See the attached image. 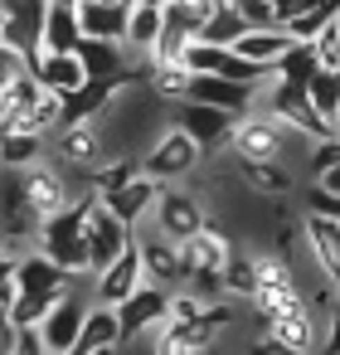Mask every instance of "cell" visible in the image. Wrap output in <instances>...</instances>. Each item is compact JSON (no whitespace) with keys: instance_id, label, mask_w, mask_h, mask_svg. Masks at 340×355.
Instances as JSON below:
<instances>
[{"instance_id":"obj_23","label":"cell","mask_w":340,"mask_h":355,"mask_svg":"<svg viewBox=\"0 0 340 355\" xmlns=\"http://www.w3.org/2000/svg\"><path fill=\"white\" fill-rule=\"evenodd\" d=\"M180 258H185V277H190L195 268H224V263L233 258V243H229L214 224H204L199 234L180 239Z\"/></svg>"},{"instance_id":"obj_41","label":"cell","mask_w":340,"mask_h":355,"mask_svg":"<svg viewBox=\"0 0 340 355\" xmlns=\"http://www.w3.org/2000/svg\"><path fill=\"white\" fill-rule=\"evenodd\" d=\"M185 287L199 292L204 302H224V297H229V287H224V268H195V272L185 277Z\"/></svg>"},{"instance_id":"obj_30","label":"cell","mask_w":340,"mask_h":355,"mask_svg":"<svg viewBox=\"0 0 340 355\" xmlns=\"http://www.w3.org/2000/svg\"><path fill=\"white\" fill-rule=\"evenodd\" d=\"M253 25H248V15L233 6V0H229V6H219L214 15H209V25H204V35L199 40H209V44H224V49H233L243 35H248Z\"/></svg>"},{"instance_id":"obj_2","label":"cell","mask_w":340,"mask_h":355,"mask_svg":"<svg viewBox=\"0 0 340 355\" xmlns=\"http://www.w3.org/2000/svg\"><path fill=\"white\" fill-rule=\"evenodd\" d=\"M262 98H267V112L277 117V122H287L292 132H301L306 141H325V137H335V122L311 103V93H306V83H292V78H272L267 88H262Z\"/></svg>"},{"instance_id":"obj_37","label":"cell","mask_w":340,"mask_h":355,"mask_svg":"<svg viewBox=\"0 0 340 355\" xmlns=\"http://www.w3.org/2000/svg\"><path fill=\"white\" fill-rule=\"evenodd\" d=\"M306 93H311V103H316L325 117H335V107H340V73H335V69H316V73L306 78Z\"/></svg>"},{"instance_id":"obj_14","label":"cell","mask_w":340,"mask_h":355,"mask_svg":"<svg viewBox=\"0 0 340 355\" xmlns=\"http://www.w3.org/2000/svg\"><path fill=\"white\" fill-rule=\"evenodd\" d=\"M151 224L165 234V239H190V234H199L209 219H204V205L195 200V195H185V190H170L165 185V195H161V205H156V214H151Z\"/></svg>"},{"instance_id":"obj_47","label":"cell","mask_w":340,"mask_h":355,"mask_svg":"<svg viewBox=\"0 0 340 355\" xmlns=\"http://www.w3.org/2000/svg\"><path fill=\"white\" fill-rule=\"evenodd\" d=\"M316 6H321V0H272V15H277V25H292L296 15H306Z\"/></svg>"},{"instance_id":"obj_50","label":"cell","mask_w":340,"mask_h":355,"mask_svg":"<svg viewBox=\"0 0 340 355\" xmlns=\"http://www.w3.org/2000/svg\"><path fill=\"white\" fill-rule=\"evenodd\" d=\"M6 20H10V15H6V0H0V30H6Z\"/></svg>"},{"instance_id":"obj_9","label":"cell","mask_w":340,"mask_h":355,"mask_svg":"<svg viewBox=\"0 0 340 355\" xmlns=\"http://www.w3.org/2000/svg\"><path fill=\"white\" fill-rule=\"evenodd\" d=\"M83 316H88L83 292H78V287L59 292V302H54V306H49V316L39 321L49 355H73V345H78V336H83Z\"/></svg>"},{"instance_id":"obj_57","label":"cell","mask_w":340,"mask_h":355,"mask_svg":"<svg viewBox=\"0 0 340 355\" xmlns=\"http://www.w3.org/2000/svg\"><path fill=\"white\" fill-rule=\"evenodd\" d=\"M335 6H340V0H335Z\"/></svg>"},{"instance_id":"obj_55","label":"cell","mask_w":340,"mask_h":355,"mask_svg":"<svg viewBox=\"0 0 340 355\" xmlns=\"http://www.w3.org/2000/svg\"><path fill=\"white\" fill-rule=\"evenodd\" d=\"M127 6H141V0H127Z\"/></svg>"},{"instance_id":"obj_10","label":"cell","mask_w":340,"mask_h":355,"mask_svg":"<svg viewBox=\"0 0 340 355\" xmlns=\"http://www.w3.org/2000/svg\"><path fill=\"white\" fill-rule=\"evenodd\" d=\"M20 185H25V200H30V209H35L39 219H49V214H59L64 205H73V190H69L64 166L35 161V166L20 171Z\"/></svg>"},{"instance_id":"obj_25","label":"cell","mask_w":340,"mask_h":355,"mask_svg":"<svg viewBox=\"0 0 340 355\" xmlns=\"http://www.w3.org/2000/svg\"><path fill=\"white\" fill-rule=\"evenodd\" d=\"M161 25H165V10H161V6H151V0L132 6V20H127V49H132L136 64L151 59V49H156V40H161Z\"/></svg>"},{"instance_id":"obj_11","label":"cell","mask_w":340,"mask_h":355,"mask_svg":"<svg viewBox=\"0 0 340 355\" xmlns=\"http://www.w3.org/2000/svg\"><path fill=\"white\" fill-rule=\"evenodd\" d=\"M161 195H165V180H156L151 171H141L136 180H127V185H117V190H102V205H107V209H117L132 229H141V224L156 214Z\"/></svg>"},{"instance_id":"obj_52","label":"cell","mask_w":340,"mask_h":355,"mask_svg":"<svg viewBox=\"0 0 340 355\" xmlns=\"http://www.w3.org/2000/svg\"><path fill=\"white\" fill-rule=\"evenodd\" d=\"M151 6H161V10H165V6H170V0H151Z\"/></svg>"},{"instance_id":"obj_29","label":"cell","mask_w":340,"mask_h":355,"mask_svg":"<svg viewBox=\"0 0 340 355\" xmlns=\"http://www.w3.org/2000/svg\"><path fill=\"white\" fill-rule=\"evenodd\" d=\"M238 175L258 190V195H292V171L282 161H238Z\"/></svg>"},{"instance_id":"obj_56","label":"cell","mask_w":340,"mask_h":355,"mask_svg":"<svg viewBox=\"0 0 340 355\" xmlns=\"http://www.w3.org/2000/svg\"><path fill=\"white\" fill-rule=\"evenodd\" d=\"M219 6H229V0H219Z\"/></svg>"},{"instance_id":"obj_44","label":"cell","mask_w":340,"mask_h":355,"mask_svg":"<svg viewBox=\"0 0 340 355\" xmlns=\"http://www.w3.org/2000/svg\"><path fill=\"white\" fill-rule=\"evenodd\" d=\"M316 175L321 171H330V166H340V132L335 137H325V141H311V161H306Z\"/></svg>"},{"instance_id":"obj_1","label":"cell","mask_w":340,"mask_h":355,"mask_svg":"<svg viewBox=\"0 0 340 355\" xmlns=\"http://www.w3.org/2000/svg\"><path fill=\"white\" fill-rule=\"evenodd\" d=\"M88 205L93 200H73V205H64L59 214H49L44 224H39V253H49L59 268H69L73 277H83V272H93V248H88Z\"/></svg>"},{"instance_id":"obj_16","label":"cell","mask_w":340,"mask_h":355,"mask_svg":"<svg viewBox=\"0 0 340 355\" xmlns=\"http://www.w3.org/2000/svg\"><path fill=\"white\" fill-rule=\"evenodd\" d=\"M73 54L83 59L88 78H127V73H136V59H132V49L122 40H93V35H83Z\"/></svg>"},{"instance_id":"obj_13","label":"cell","mask_w":340,"mask_h":355,"mask_svg":"<svg viewBox=\"0 0 340 355\" xmlns=\"http://www.w3.org/2000/svg\"><path fill=\"white\" fill-rule=\"evenodd\" d=\"M175 122H180L204 151H219V146H229L238 117L224 112V107H209V103H175Z\"/></svg>"},{"instance_id":"obj_48","label":"cell","mask_w":340,"mask_h":355,"mask_svg":"<svg viewBox=\"0 0 340 355\" xmlns=\"http://www.w3.org/2000/svg\"><path fill=\"white\" fill-rule=\"evenodd\" d=\"M233 6L248 15V25H277V15H272V0H233Z\"/></svg>"},{"instance_id":"obj_18","label":"cell","mask_w":340,"mask_h":355,"mask_svg":"<svg viewBox=\"0 0 340 355\" xmlns=\"http://www.w3.org/2000/svg\"><path fill=\"white\" fill-rule=\"evenodd\" d=\"M301 239H306V253L311 263H321L330 277H340V219L335 214H306L301 219Z\"/></svg>"},{"instance_id":"obj_32","label":"cell","mask_w":340,"mask_h":355,"mask_svg":"<svg viewBox=\"0 0 340 355\" xmlns=\"http://www.w3.org/2000/svg\"><path fill=\"white\" fill-rule=\"evenodd\" d=\"M214 10H219V0H170V6H165V25H180L185 35L199 40Z\"/></svg>"},{"instance_id":"obj_39","label":"cell","mask_w":340,"mask_h":355,"mask_svg":"<svg viewBox=\"0 0 340 355\" xmlns=\"http://www.w3.org/2000/svg\"><path fill=\"white\" fill-rule=\"evenodd\" d=\"M311 44H316V64H321V69H335V73H340V15H330V20L321 25V35H316Z\"/></svg>"},{"instance_id":"obj_24","label":"cell","mask_w":340,"mask_h":355,"mask_svg":"<svg viewBox=\"0 0 340 355\" xmlns=\"http://www.w3.org/2000/svg\"><path fill=\"white\" fill-rule=\"evenodd\" d=\"M83 40V20H78V0H49V15H44V49L69 54Z\"/></svg>"},{"instance_id":"obj_20","label":"cell","mask_w":340,"mask_h":355,"mask_svg":"<svg viewBox=\"0 0 340 355\" xmlns=\"http://www.w3.org/2000/svg\"><path fill=\"white\" fill-rule=\"evenodd\" d=\"M30 73L49 88V93H73V88H83L88 83V69H83V59L69 49V54H54V49H44L35 64H30Z\"/></svg>"},{"instance_id":"obj_6","label":"cell","mask_w":340,"mask_h":355,"mask_svg":"<svg viewBox=\"0 0 340 355\" xmlns=\"http://www.w3.org/2000/svg\"><path fill=\"white\" fill-rule=\"evenodd\" d=\"M287 122H277L272 112H243L233 122V137H229V151L238 161H282L287 156Z\"/></svg>"},{"instance_id":"obj_34","label":"cell","mask_w":340,"mask_h":355,"mask_svg":"<svg viewBox=\"0 0 340 355\" xmlns=\"http://www.w3.org/2000/svg\"><path fill=\"white\" fill-rule=\"evenodd\" d=\"M64 127V93H49L44 88V98L35 103V112H30V122H25V132H39V137H54Z\"/></svg>"},{"instance_id":"obj_12","label":"cell","mask_w":340,"mask_h":355,"mask_svg":"<svg viewBox=\"0 0 340 355\" xmlns=\"http://www.w3.org/2000/svg\"><path fill=\"white\" fill-rule=\"evenodd\" d=\"M146 282V268H141V248L132 243L122 258H112L107 268L93 272V302H107V306H122L136 287Z\"/></svg>"},{"instance_id":"obj_19","label":"cell","mask_w":340,"mask_h":355,"mask_svg":"<svg viewBox=\"0 0 340 355\" xmlns=\"http://www.w3.org/2000/svg\"><path fill=\"white\" fill-rule=\"evenodd\" d=\"M78 20H83V35H93V40H122L127 44L132 6H127V0H78Z\"/></svg>"},{"instance_id":"obj_38","label":"cell","mask_w":340,"mask_h":355,"mask_svg":"<svg viewBox=\"0 0 340 355\" xmlns=\"http://www.w3.org/2000/svg\"><path fill=\"white\" fill-rule=\"evenodd\" d=\"M59 297L54 292H25L20 287V302H15V326H39L44 316H49V306H54Z\"/></svg>"},{"instance_id":"obj_45","label":"cell","mask_w":340,"mask_h":355,"mask_svg":"<svg viewBox=\"0 0 340 355\" xmlns=\"http://www.w3.org/2000/svg\"><path fill=\"white\" fill-rule=\"evenodd\" d=\"M10 350H15V355H44L49 345H44V331H39V326H15Z\"/></svg>"},{"instance_id":"obj_40","label":"cell","mask_w":340,"mask_h":355,"mask_svg":"<svg viewBox=\"0 0 340 355\" xmlns=\"http://www.w3.org/2000/svg\"><path fill=\"white\" fill-rule=\"evenodd\" d=\"M146 166L136 161V156H117V161H107V166H98V185L102 190H117V185H127V180H136Z\"/></svg>"},{"instance_id":"obj_26","label":"cell","mask_w":340,"mask_h":355,"mask_svg":"<svg viewBox=\"0 0 340 355\" xmlns=\"http://www.w3.org/2000/svg\"><path fill=\"white\" fill-rule=\"evenodd\" d=\"M296 40L282 30V25H253L238 44H233V54H243V59H253V64H272L277 69V59L292 49Z\"/></svg>"},{"instance_id":"obj_3","label":"cell","mask_w":340,"mask_h":355,"mask_svg":"<svg viewBox=\"0 0 340 355\" xmlns=\"http://www.w3.org/2000/svg\"><path fill=\"white\" fill-rule=\"evenodd\" d=\"M224 326H233L229 297H224V302H209L204 316H195V321H170V316H165V326L156 331V345H151V350H161V355H195V350H209Z\"/></svg>"},{"instance_id":"obj_53","label":"cell","mask_w":340,"mask_h":355,"mask_svg":"<svg viewBox=\"0 0 340 355\" xmlns=\"http://www.w3.org/2000/svg\"><path fill=\"white\" fill-rule=\"evenodd\" d=\"M0 107H6V88H0Z\"/></svg>"},{"instance_id":"obj_36","label":"cell","mask_w":340,"mask_h":355,"mask_svg":"<svg viewBox=\"0 0 340 355\" xmlns=\"http://www.w3.org/2000/svg\"><path fill=\"white\" fill-rule=\"evenodd\" d=\"M316 44H292L282 59H277V78H292V83H306L316 73Z\"/></svg>"},{"instance_id":"obj_27","label":"cell","mask_w":340,"mask_h":355,"mask_svg":"<svg viewBox=\"0 0 340 355\" xmlns=\"http://www.w3.org/2000/svg\"><path fill=\"white\" fill-rule=\"evenodd\" d=\"M253 306H258V316H262V321H272V316L301 311V306H311V302H306L301 282H262V287L253 292Z\"/></svg>"},{"instance_id":"obj_8","label":"cell","mask_w":340,"mask_h":355,"mask_svg":"<svg viewBox=\"0 0 340 355\" xmlns=\"http://www.w3.org/2000/svg\"><path fill=\"white\" fill-rule=\"evenodd\" d=\"M136 248H141L146 282H161V287H185V258H180V243H175V239H165L151 219L136 229Z\"/></svg>"},{"instance_id":"obj_15","label":"cell","mask_w":340,"mask_h":355,"mask_svg":"<svg viewBox=\"0 0 340 355\" xmlns=\"http://www.w3.org/2000/svg\"><path fill=\"white\" fill-rule=\"evenodd\" d=\"M102 127H98V117H88V122H69V127H59L54 132V156H59V166H98L102 161Z\"/></svg>"},{"instance_id":"obj_46","label":"cell","mask_w":340,"mask_h":355,"mask_svg":"<svg viewBox=\"0 0 340 355\" xmlns=\"http://www.w3.org/2000/svg\"><path fill=\"white\" fill-rule=\"evenodd\" d=\"M25 69H30V64H25V54H15L6 40H0V88H6L10 78H20Z\"/></svg>"},{"instance_id":"obj_51","label":"cell","mask_w":340,"mask_h":355,"mask_svg":"<svg viewBox=\"0 0 340 355\" xmlns=\"http://www.w3.org/2000/svg\"><path fill=\"white\" fill-rule=\"evenodd\" d=\"M330 122H335V132H340V107H335V117H330Z\"/></svg>"},{"instance_id":"obj_5","label":"cell","mask_w":340,"mask_h":355,"mask_svg":"<svg viewBox=\"0 0 340 355\" xmlns=\"http://www.w3.org/2000/svg\"><path fill=\"white\" fill-rule=\"evenodd\" d=\"M204 156H209V151H204V146H199V141H195V137L180 127V122H170V127H161V132H156L151 151L141 156V166H146L156 180H165V185H170V180L195 175Z\"/></svg>"},{"instance_id":"obj_7","label":"cell","mask_w":340,"mask_h":355,"mask_svg":"<svg viewBox=\"0 0 340 355\" xmlns=\"http://www.w3.org/2000/svg\"><path fill=\"white\" fill-rule=\"evenodd\" d=\"M136 243V229L117 214V209H107L102 205V195L88 205V248H93V272L98 268H107L112 258H122L127 248Z\"/></svg>"},{"instance_id":"obj_35","label":"cell","mask_w":340,"mask_h":355,"mask_svg":"<svg viewBox=\"0 0 340 355\" xmlns=\"http://www.w3.org/2000/svg\"><path fill=\"white\" fill-rule=\"evenodd\" d=\"M224 59H229V49H224V44H209V40H190V44H185V59H180V64H185L190 73H219V69H224Z\"/></svg>"},{"instance_id":"obj_4","label":"cell","mask_w":340,"mask_h":355,"mask_svg":"<svg viewBox=\"0 0 340 355\" xmlns=\"http://www.w3.org/2000/svg\"><path fill=\"white\" fill-rule=\"evenodd\" d=\"M170 292L175 287H161V282H141L122 306H117V321H122V350L127 345H156V331L165 326L170 316Z\"/></svg>"},{"instance_id":"obj_22","label":"cell","mask_w":340,"mask_h":355,"mask_svg":"<svg viewBox=\"0 0 340 355\" xmlns=\"http://www.w3.org/2000/svg\"><path fill=\"white\" fill-rule=\"evenodd\" d=\"M262 326L277 336V345H282L287 355H306V350L325 345V340L316 336V311H311V306H301V311H287V316H272V321H262Z\"/></svg>"},{"instance_id":"obj_43","label":"cell","mask_w":340,"mask_h":355,"mask_svg":"<svg viewBox=\"0 0 340 355\" xmlns=\"http://www.w3.org/2000/svg\"><path fill=\"white\" fill-rule=\"evenodd\" d=\"M195 35H185L180 25H161V40H156V49H151V59H161V64H170V59H185V44H190Z\"/></svg>"},{"instance_id":"obj_33","label":"cell","mask_w":340,"mask_h":355,"mask_svg":"<svg viewBox=\"0 0 340 355\" xmlns=\"http://www.w3.org/2000/svg\"><path fill=\"white\" fill-rule=\"evenodd\" d=\"M224 287H229V297L253 302V292H258V263H253L248 253H233V258L224 263Z\"/></svg>"},{"instance_id":"obj_49","label":"cell","mask_w":340,"mask_h":355,"mask_svg":"<svg viewBox=\"0 0 340 355\" xmlns=\"http://www.w3.org/2000/svg\"><path fill=\"white\" fill-rule=\"evenodd\" d=\"M325 350H340V302H335V316H330V336H325Z\"/></svg>"},{"instance_id":"obj_54","label":"cell","mask_w":340,"mask_h":355,"mask_svg":"<svg viewBox=\"0 0 340 355\" xmlns=\"http://www.w3.org/2000/svg\"><path fill=\"white\" fill-rule=\"evenodd\" d=\"M335 297H340V277H335Z\"/></svg>"},{"instance_id":"obj_42","label":"cell","mask_w":340,"mask_h":355,"mask_svg":"<svg viewBox=\"0 0 340 355\" xmlns=\"http://www.w3.org/2000/svg\"><path fill=\"white\" fill-rule=\"evenodd\" d=\"M15 302H20V282L6 277V282H0V345H6V350L15 340Z\"/></svg>"},{"instance_id":"obj_21","label":"cell","mask_w":340,"mask_h":355,"mask_svg":"<svg viewBox=\"0 0 340 355\" xmlns=\"http://www.w3.org/2000/svg\"><path fill=\"white\" fill-rule=\"evenodd\" d=\"M15 282H20L25 292H54V297H59V292H69L78 277H73L69 268H59L49 253H25L20 268H15Z\"/></svg>"},{"instance_id":"obj_31","label":"cell","mask_w":340,"mask_h":355,"mask_svg":"<svg viewBox=\"0 0 340 355\" xmlns=\"http://www.w3.org/2000/svg\"><path fill=\"white\" fill-rule=\"evenodd\" d=\"M44 146H49V137H39V132H10L6 141H0V166L25 171V166L44 161Z\"/></svg>"},{"instance_id":"obj_28","label":"cell","mask_w":340,"mask_h":355,"mask_svg":"<svg viewBox=\"0 0 340 355\" xmlns=\"http://www.w3.org/2000/svg\"><path fill=\"white\" fill-rule=\"evenodd\" d=\"M190 83H195V73H190L180 59H170V64L151 59V69H146V88H151L156 98H165V103H185Z\"/></svg>"},{"instance_id":"obj_17","label":"cell","mask_w":340,"mask_h":355,"mask_svg":"<svg viewBox=\"0 0 340 355\" xmlns=\"http://www.w3.org/2000/svg\"><path fill=\"white\" fill-rule=\"evenodd\" d=\"M112 350H122V321H117V306L93 302L88 316H83V336H78L73 355H112Z\"/></svg>"}]
</instances>
